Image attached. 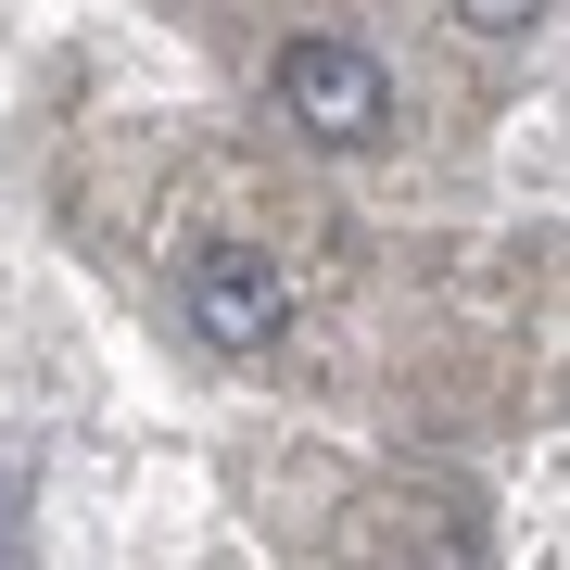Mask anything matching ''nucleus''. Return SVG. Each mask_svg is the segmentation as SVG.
Returning <instances> with one entry per match:
<instances>
[{
  "instance_id": "1",
  "label": "nucleus",
  "mask_w": 570,
  "mask_h": 570,
  "mask_svg": "<svg viewBox=\"0 0 570 570\" xmlns=\"http://www.w3.org/2000/svg\"><path fill=\"white\" fill-rule=\"evenodd\" d=\"M279 115L305 127V140H330V153H367L393 127V77L355 39H292L279 51Z\"/></svg>"
},
{
  "instance_id": "2",
  "label": "nucleus",
  "mask_w": 570,
  "mask_h": 570,
  "mask_svg": "<svg viewBox=\"0 0 570 570\" xmlns=\"http://www.w3.org/2000/svg\"><path fill=\"white\" fill-rule=\"evenodd\" d=\"M279 317H292V279H279L266 254L216 242L204 266H190V330H204L216 355H266V343H279Z\"/></svg>"
},
{
  "instance_id": "3",
  "label": "nucleus",
  "mask_w": 570,
  "mask_h": 570,
  "mask_svg": "<svg viewBox=\"0 0 570 570\" xmlns=\"http://www.w3.org/2000/svg\"><path fill=\"white\" fill-rule=\"evenodd\" d=\"M456 26H482V39H532L546 0H456Z\"/></svg>"
}]
</instances>
